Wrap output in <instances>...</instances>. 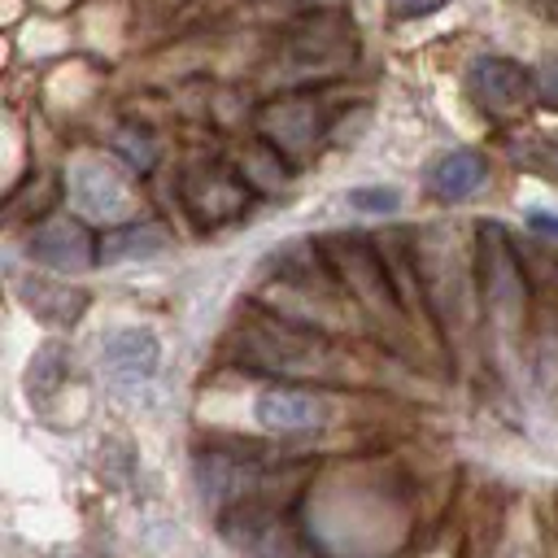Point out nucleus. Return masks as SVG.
Returning <instances> with one entry per match:
<instances>
[{
	"label": "nucleus",
	"mask_w": 558,
	"mask_h": 558,
	"mask_svg": "<svg viewBox=\"0 0 558 558\" xmlns=\"http://www.w3.org/2000/svg\"><path fill=\"white\" fill-rule=\"evenodd\" d=\"M536 92L545 105H558V52H549L541 65H536Z\"/></svg>",
	"instance_id": "21"
},
{
	"label": "nucleus",
	"mask_w": 558,
	"mask_h": 558,
	"mask_svg": "<svg viewBox=\"0 0 558 558\" xmlns=\"http://www.w3.org/2000/svg\"><path fill=\"white\" fill-rule=\"evenodd\" d=\"M545 161H549V170L558 174V135H549V140H545Z\"/></svg>",
	"instance_id": "25"
},
{
	"label": "nucleus",
	"mask_w": 558,
	"mask_h": 558,
	"mask_svg": "<svg viewBox=\"0 0 558 558\" xmlns=\"http://www.w3.org/2000/svg\"><path fill=\"white\" fill-rule=\"evenodd\" d=\"M35 183H39V174H35V179H26V183L9 196V214H44V209H52V201L61 196V183L52 179L44 192H35Z\"/></svg>",
	"instance_id": "19"
},
{
	"label": "nucleus",
	"mask_w": 558,
	"mask_h": 558,
	"mask_svg": "<svg viewBox=\"0 0 558 558\" xmlns=\"http://www.w3.org/2000/svg\"><path fill=\"white\" fill-rule=\"evenodd\" d=\"M418 558H453V554H449V545H445V549H432V554H418Z\"/></svg>",
	"instance_id": "26"
},
{
	"label": "nucleus",
	"mask_w": 558,
	"mask_h": 558,
	"mask_svg": "<svg viewBox=\"0 0 558 558\" xmlns=\"http://www.w3.org/2000/svg\"><path fill=\"white\" fill-rule=\"evenodd\" d=\"M257 126H262V140L270 148H279L283 157H296V153H310L318 144L323 113L314 100H270L257 113Z\"/></svg>",
	"instance_id": "10"
},
{
	"label": "nucleus",
	"mask_w": 558,
	"mask_h": 558,
	"mask_svg": "<svg viewBox=\"0 0 558 558\" xmlns=\"http://www.w3.org/2000/svg\"><path fill=\"white\" fill-rule=\"evenodd\" d=\"M253 418L275 436H301L327 418V405L310 388H262L253 401Z\"/></svg>",
	"instance_id": "11"
},
{
	"label": "nucleus",
	"mask_w": 558,
	"mask_h": 558,
	"mask_svg": "<svg viewBox=\"0 0 558 558\" xmlns=\"http://www.w3.org/2000/svg\"><path fill=\"white\" fill-rule=\"evenodd\" d=\"M26 257L44 270H57V275H78L87 266L100 262V240L87 231L83 218H44L39 227H31L26 235Z\"/></svg>",
	"instance_id": "7"
},
{
	"label": "nucleus",
	"mask_w": 558,
	"mask_h": 558,
	"mask_svg": "<svg viewBox=\"0 0 558 558\" xmlns=\"http://www.w3.org/2000/svg\"><path fill=\"white\" fill-rule=\"evenodd\" d=\"M113 153L131 166V170H153L157 166V140H153V131L148 126H135V122H122L118 131H113Z\"/></svg>",
	"instance_id": "18"
},
{
	"label": "nucleus",
	"mask_w": 558,
	"mask_h": 558,
	"mask_svg": "<svg viewBox=\"0 0 558 558\" xmlns=\"http://www.w3.org/2000/svg\"><path fill=\"white\" fill-rule=\"evenodd\" d=\"M480 292H484V310H488L493 327L501 336H514L523 327V310H527V279H523L519 253L510 248V240L497 222L480 227Z\"/></svg>",
	"instance_id": "1"
},
{
	"label": "nucleus",
	"mask_w": 558,
	"mask_h": 558,
	"mask_svg": "<svg viewBox=\"0 0 558 558\" xmlns=\"http://www.w3.org/2000/svg\"><path fill=\"white\" fill-rule=\"evenodd\" d=\"M161 366V340L148 327H113L100 340V371L113 384H148Z\"/></svg>",
	"instance_id": "9"
},
{
	"label": "nucleus",
	"mask_w": 558,
	"mask_h": 558,
	"mask_svg": "<svg viewBox=\"0 0 558 558\" xmlns=\"http://www.w3.org/2000/svg\"><path fill=\"white\" fill-rule=\"evenodd\" d=\"M65 196H70V205H74L83 218H96V222L122 227V222H131V214H135L131 187H126L122 174H113L100 157H78V161H70Z\"/></svg>",
	"instance_id": "6"
},
{
	"label": "nucleus",
	"mask_w": 558,
	"mask_h": 558,
	"mask_svg": "<svg viewBox=\"0 0 558 558\" xmlns=\"http://www.w3.org/2000/svg\"><path fill=\"white\" fill-rule=\"evenodd\" d=\"M353 22L340 9L305 13L288 35H283V61L296 70H336L353 61Z\"/></svg>",
	"instance_id": "4"
},
{
	"label": "nucleus",
	"mask_w": 558,
	"mask_h": 558,
	"mask_svg": "<svg viewBox=\"0 0 558 558\" xmlns=\"http://www.w3.org/2000/svg\"><path fill=\"white\" fill-rule=\"evenodd\" d=\"M327 253V266H331V279L344 283V292L366 310V314H397L401 310V296L392 288V275H388V262L379 253V244L362 240V235H331L323 244Z\"/></svg>",
	"instance_id": "2"
},
{
	"label": "nucleus",
	"mask_w": 558,
	"mask_h": 558,
	"mask_svg": "<svg viewBox=\"0 0 558 558\" xmlns=\"http://www.w3.org/2000/svg\"><path fill=\"white\" fill-rule=\"evenodd\" d=\"M344 205L357 209V214H397L401 209V192L397 187H353L344 196Z\"/></svg>",
	"instance_id": "20"
},
{
	"label": "nucleus",
	"mask_w": 558,
	"mask_h": 558,
	"mask_svg": "<svg viewBox=\"0 0 558 558\" xmlns=\"http://www.w3.org/2000/svg\"><path fill=\"white\" fill-rule=\"evenodd\" d=\"M17 296H22V305H26L35 318L57 323V327L78 323L83 310H87V292H83V288L52 283V279H22V283H17Z\"/></svg>",
	"instance_id": "16"
},
{
	"label": "nucleus",
	"mask_w": 558,
	"mask_h": 558,
	"mask_svg": "<svg viewBox=\"0 0 558 558\" xmlns=\"http://www.w3.org/2000/svg\"><path fill=\"white\" fill-rule=\"evenodd\" d=\"M488 183V157L480 148H449L427 166V192L445 205L475 196Z\"/></svg>",
	"instance_id": "13"
},
{
	"label": "nucleus",
	"mask_w": 558,
	"mask_h": 558,
	"mask_svg": "<svg viewBox=\"0 0 558 558\" xmlns=\"http://www.w3.org/2000/svg\"><path fill=\"white\" fill-rule=\"evenodd\" d=\"M65 375H70V349H65L61 340H44V344L31 353V362H26V392H31L35 401H44V397L61 392Z\"/></svg>",
	"instance_id": "17"
},
{
	"label": "nucleus",
	"mask_w": 558,
	"mask_h": 558,
	"mask_svg": "<svg viewBox=\"0 0 558 558\" xmlns=\"http://www.w3.org/2000/svg\"><path fill=\"white\" fill-rule=\"evenodd\" d=\"M527 227H532L536 235H545V240H554V244H558V214L532 209V214H527Z\"/></svg>",
	"instance_id": "22"
},
{
	"label": "nucleus",
	"mask_w": 558,
	"mask_h": 558,
	"mask_svg": "<svg viewBox=\"0 0 558 558\" xmlns=\"http://www.w3.org/2000/svg\"><path fill=\"white\" fill-rule=\"evenodd\" d=\"M292 9H305V13H323V9H340V0H288Z\"/></svg>",
	"instance_id": "24"
},
{
	"label": "nucleus",
	"mask_w": 558,
	"mask_h": 558,
	"mask_svg": "<svg viewBox=\"0 0 558 558\" xmlns=\"http://www.w3.org/2000/svg\"><path fill=\"white\" fill-rule=\"evenodd\" d=\"M466 96L493 113V118H514V113H527L541 92H536V74L523 70L519 61L510 57H475L466 65Z\"/></svg>",
	"instance_id": "5"
},
{
	"label": "nucleus",
	"mask_w": 558,
	"mask_h": 558,
	"mask_svg": "<svg viewBox=\"0 0 558 558\" xmlns=\"http://www.w3.org/2000/svg\"><path fill=\"white\" fill-rule=\"evenodd\" d=\"M183 205L192 209L196 222L222 227L248 209V183L227 166H196L183 179Z\"/></svg>",
	"instance_id": "8"
},
{
	"label": "nucleus",
	"mask_w": 558,
	"mask_h": 558,
	"mask_svg": "<svg viewBox=\"0 0 558 558\" xmlns=\"http://www.w3.org/2000/svg\"><path fill=\"white\" fill-rule=\"evenodd\" d=\"M196 484L205 493L209 506H227V501H244L248 488H257V462L244 453H227V449H205L192 462Z\"/></svg>",
	"instance_id": "12"
},
{
	"label": "nucleus",
	"mask_w": 558,
	"mask_h": 558,
	"mask_svg": "<svg viewBox=\"0 0 558 558\" xmlns=\"http://www.w3.org/2000/svg\"><path fill=\"white\" fill-rule=\"evenodd\" d=\"M170 248V231L157 222H122L100 235V266H126V262H148Z\"/></svg>",
	"instance_id": "15"
},
{
	"label": "nucleus",
	"mask_w": 558,
	"mask_h": 558,
	"mask_svg": "<svg viewBox=\"0 0 558 558\" xmlns=\"http://www.w3.org/2000/svg\"><path fill=\"white\" fill-rule=\"evenodd\" d=\"M445 0H392V13L397 17H418V13H432V9H440Z\"/></svg>",
	"instance_id": "23"
},
{
	"label": "nucleus",
	"mask_w": 558,
	"mask_h": 558,
	"mask_svg": "<svg viewBox=\"0 0 558 558\" xmlns=\"http://www.w3.org/2000/svg\"><path fill=\"white\" fill-rule=\"evenodd\" d=\"M222 541L244 558H305V541L288 514L266 501H235L218 519Z\"/></svg>",
	"instance_id": "3"
},
{
	"label": "nucleus",
	"mask_w": 558,
	"mask_h": 558,
	"mask_svg": "<svg viewBox=\"0 0 558 558\" xmlns=\"http://www.w3.org/2000/svg\"><path fill=\"white\" fill-rule=\"evenodd\" d=\"M248 362L262 366V371H314L318 366V349H310V340H301V331L292 323H279V327H266V331H253L248 336Z\"/></svg>",
	"instance_id": "14"
}]
</instances>
